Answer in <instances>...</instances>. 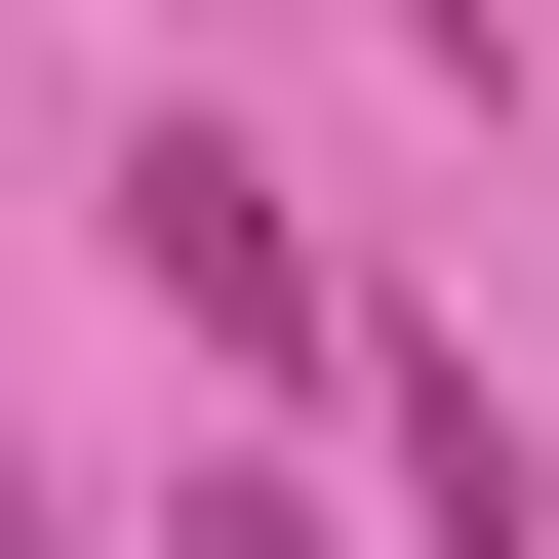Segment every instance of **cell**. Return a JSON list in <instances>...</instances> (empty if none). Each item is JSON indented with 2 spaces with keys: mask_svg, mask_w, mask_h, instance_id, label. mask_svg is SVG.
<instances>
[{
  "mask_svg": "<svg viewBox=\"0 0 559 559\" xmlns=\"http://www.w3.org/2000/svg\"><path fill=\"white\" fill-rule=\"evenodd\" d=\"M360 400H400V479H440V559H559V520H520V400H479V360H440V320H400V360H360Z\"/></svg>",
  "mask_w": 559,
  "mask_h": 559,
  "instance_id": "7a4b0ae2",
  "label": "cell"
},
{
  "mask_svg": "<svg viewBox=\"0 0 559 559\" xmlns=\"http://www.w3.org/2000/svg\"><path fill=\"white\" fill-rule=\"evenodd\" d=\"M160 559H320V520H280V479H160Z\"/></svg>",
  "mask_w": 559,
  "mask_h": 559,
  "instance_id": "3957f363",
  "label": "cell"
},
{
  "mask_svg": "<svg viewBox=\"0 0 559 559\" xmlns=\"http://www.w3.org/2000/svg\"><path fill=\"white\" fill-rule=\"evenodd\" d=\"M120 280H160L200 360H320V200H280L240 120H160V160H120Z\"/></svg>",
  "mask_w": 559,
  "mask_h": 559,
  "instance_id": "6da1fadb",
  "label": "cell"
}]
</instances>
